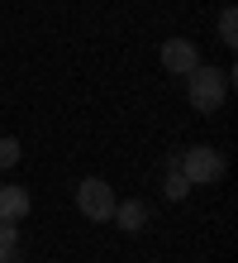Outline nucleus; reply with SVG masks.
Returning <instances> with one entry per match:
<instances>
[{
  "label": "nucleus",
  "mask_w": 238,
  "mask_h": 263,
  "mask_svg": "<svg viewBox=\"0 0 238 263\" xmlns=\"http://www.w3.org/2000/svg\"><path fill=\"white\" fill-rule=\"evenodd\" d=\"M229 82H233V72L224 67H196V72H186V96H190V110L196 115H214L219 105H224L229 96Z\"/></svg>",
  "instance_id": "1"
},
{
  "label": "nucleus",
  "mask_w": 238,
  "mask_h": 263,
  "mask_svg": "<svg viewBox=\"0 0 238 263\" xmlns=\"http://www.w3.org/2000/svg\"><path fill=\"white\" fill-rule=\"evenodd\" d=\"M177 167L186 173L190 187H210V182L224 177V153L210 148V144H196V148H186L181 158H177Z\"/></svg>",
  "instance_id": "2"
},
{
  "label": "nucleus",
  "mask_w": 238,
  "mask_h": 263,
  "mask_svg": "<svg viewBox=\"0 0 238 263\" xmlns=\"http://www.w3.org/2000/svg\"><path fill=\"white\" fill-rule=\"evenodd\" d=\"M115 201L119 196H115V187H110L105 177H81L76 182V211H81L86 220H95V225L115 215Z\"/></svg>",
  "instance_id": "3"
},
{
  "label": "nucleus",
  "mask_w": 238,
  "mask_h": 263,
  "mask_svg": "<svg viewBox=\"0 0 238 263\" xmlns=\"http://www.w3.org/2000/svg\"><path fill=\"white\" fill-rule=\"evenodd\" d=\"M162 67H167L171 77L196 72V67H200V48H196L190 39H167V43H162Z\"/></svg>",
  "instance_id": "4"
},
{
  "label": "nucleus",
  "mask_w": 238,
  "mask_h": 263,
  "mask_svg": "<svg viewBox=\"0 0 238 263\" xmlns=\"http://www.w3.org/2000/svg\"><path fill=\"white\" fill-rule=\"evenodd\" d=\"M124 235H143V225H148V206L143 201H115V215H110Z\"/></svg>",
  "instance_id": "5"
},
{
  "label": "nucleus",
  "mask_w": 238,
  "mask_h": 263,
  "mask_svg": "<svg viewBox=\"0 0 238 263\" xmlns=\"http://www.w3.org/2000/svg\"><path fill=\"white\" fill-rule=\"evenodd\" d=\"M29 206H34V196L24 187H0V220H24Z\"/></svg>",
  "instance_id": "6"
},
{
  "label": "nucleus",
  "mask_w": 238,
  "mask_h": 263,
  "mask_svg": "<svg viewBox=\"0 0 238 263\" xmlns=\"http://www.w3.org/2000/svg\"><path fill=\"white\" fill-rule=\"evenodd\" d=\"M0 263H19V220H0Z\"/></svg>",
  "instance_id": "7"
},
{
  "label": "nucleus",
  "mask_w": 238,
  "mask_h": 263,
  "mask_svg": "<svg viewBox=\"0 0 238 263\" xmlns=\"http://www.w3.org/2000/svg\"><path fill=\"white\" fill-rule=\"evenodd\" d=\"M219 43H224V48H233V43H238V10H233V5L219 10Z\"/></svg>",
  "instance_id": "8"
},
{
  "label": "nucleus",
  "mask_w": 238,
  "mask_h": 263,
  "mask_svg": "<svg viewBox=\"0 0 238 263\" xmlns=\"http://www.w3.org/2000/svg\"><path fill=\"white\" fill-rule=\"evenodd\" d=\"M186 196H190V182H186L181 167L171 163V167H167V201H186Z\"/></svg>",
  "instance_id": "9"
},
{
  "label": "nucleus",
  "mask_w": 238,
  "mask_h": 263,
  "mask_svg": "<svg viewBox=\"0 0 238 263\" xmlns=\"http://www.w3.org/2000/svg\"><path fill=\"white\" fill-rule=\"evenodd\" d=\"M14 163H19V139H0V167H14Z\"/></svg>",
  "instance_id": "10"
}]
</instances>
